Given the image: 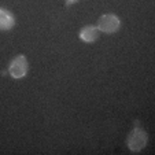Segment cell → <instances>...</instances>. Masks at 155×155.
<instances>
[{"label": "cell", "mask_w": 155, "mask_h": 155, "mask_svg": "<svg viewBox=\"0 0 155 155\" xmlns=\"http://www.w3.org/2000/svg\"><path fill=\"white\" fill-rule=\"evenodd\" d=\"M147 133L144 129H141L140 126H136L133 130L130 132V135L128 136V140H126V144H128V148L133 152H139L147 146Z\"/></svg>", "instance_id": "1"}, {"label": "cell", "mask_w": 155, "mask_h": 155, "mask_svg": "<svg viewBox=\"0 0 155 155\" xmlns=\"http://www.w3.org/2000/svg\"><path fill=\"white\" fill-rule=\"evenodd\" d=\"M99 29L97 26H94V25H88V26H84L78 33V37L81 38L84 43H94V41L97 40L99 37Z\"/></svg>", "instance_id": "4"}, {"label": "cell", "mask_w": 155, "mask_h": 155, "mask_svg": "<svg viewBox=\"0 0 155 155\" xmlns=\"http://www.w3.org/2000/svg\"><path fill=\"white\" fill-rule=\"evenodd\" d=\"M28 70H29V64H28V61L24 55L15 56V58L10 62L8 73L12 78H15V80L24 78L28 74Z\"/></svg>", "instance_id": "3"}, {"label": "cell", "mask_w": 155, "mask_h": 155, "mask_svg": "<svg viewBox=\"0 0 155 155\" xmlns=\"http://www.w3.org/2000/svg\"><path fill=\"white\" fill-rule=\"evenodd\" d=\"M121 28V19L115 14H104L97 21V29L99 32L106 35L117 33Z\"/></svg>", "instance_id": "2"}, {"label": "cell", "mask_w": 155, "mask_h": 155, "mask_svg": "<svg viewBox=\"0 0 155 155\" xmlns=\"http://www.w3.org/2000/svg\"><path fill=\"white\" fill-rule=\"evenodd\" d=\"M15 25V17L11 11L0 8V30H10Z\"/></svg>", "instance_id": "5"}, {"label": "cell", "mask_w": 155, "mask_h": 155, "mask_svg": "<svg viewBox=\"0 0 155 155\" xmlns=\"http://www.w3.org/2000/svg\"><path fill=\"white\" fill-rule=\"evenodd\" d=\"M64 2H66V4H68V6H70V4H74V3H77L78 0H64Z\"/></svg>", "instance_id": "6"}]
</instances>
